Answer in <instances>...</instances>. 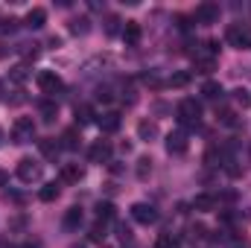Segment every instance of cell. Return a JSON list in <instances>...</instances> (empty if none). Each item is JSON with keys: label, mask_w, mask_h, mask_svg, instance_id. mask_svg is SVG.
I'll return each instance as SVG.
<instances>
[{"label": "cell", "mask_w": 251, "mask_h": 248, "mask_svg": "<svg viewBox=\"0 0 251 248\" xmlns=\"http://www.w3.org/2000/svg\"><path fill=\"white\" fill-rule=\"evenodd\" d=\"M0 146H3V128H0Z\"/></svg>", "instance_id": "40"}, {"label": "cell", "mask_w": 251, "mask_h": 248, "mask_svg": "<svg viewBox=\"0 0 251 248\" xmlns=\"http://www.w3.org/2000/svg\"><path fill=\"white\" fill-rule=\"evenodd\" d=\"M38 111H41V117H44V123H53V120L59 117V105H56L53 99H44V102L38 105Z\"/></svg>", "instance_id": "19"}, {"label": "cell", "mask_w": 251, "mask_h": 248, "mask_svg": "<svg viewBox=\"0 0 251 248\" xmlns=\"http://www.w3.org/2000/svg\"><path fill=\"white\" fill-rule=\"evenodd\" d=\"M24 248H41V243H26Z\"/></svg>", "instance_id": "39"}, {"label": "cell", "mask_w": 251, "mask_h": 248, "mask_svg": "<svg viewBox=\"0 0 251 248\" xmlns=\"http://www.w3.org/2000/svg\"><path fill=\"white\" fill-rule=\"evenodd\" d=\"M35 140V123L32 117H18L12 123V143H32Z\"/></svg>", "instance_id": "4"}, {"label": "cell", "mask_w": 251, "mask_h": 248, "mask_svg": "<svg viewBox=\"0 0 251 248\" xmlns=\"http://www.w3.org/2000/svg\"><path fill=\"white\" fill-rule=\"evenodd\" d=\"M21 53H24V59H35L38 56V44H21Z\"/></svg>", "instance_id": "32"}, {"label": "cell", "mask_w": 251, "mask_h": 248, "mask_svg": "<svg viewBox=\"0 0 251 248\" xmlns=\"http://www.w3.org/2000/svg\"><path fill=\"white\" fill-rule=\"evenodd\" d=\"M62 146L64 149H79V131L76 128H67L62 134Z\"/></svg>", "instance_id": "24"}, {"label": "cell", "mask_w": 251, "mask_h": 248, "mask_svg": "<svg viewBox=\"0 0 251 248\" xmlns=\"http://www.w3.org/2000/svg\"><path fill=\"white\" fill-rule=\"evenodd\" d=\"M117 24H120V18L108 15V21H105V32H108V35H114V32H117Z\"/></svg>", "instance_id": "34"}, {"label": "cell", "mask_w": 251, "mask_h": 248, "mask_svg": "<svg viewBox=\"0 0 251 248\" xmlns=\"http://www.w3.org/2000/svg\"><path fill=\"white\" fill-rule=\"evenodd\" d=\"M187 82H190V73L178 70V73H173V76H170V82H167V85H170V88H184Z\"/></svg>", "instance_id": "26"}, {"label": "cell", "mask_w": 251, "mask_h": 248, "mask_svg": "<svg viewBox=\"0 0 251 248\" xmlns=\"http://www.w3.org/2000/svg\"><path fill=\"white\" fill-rule=\"evenodd\" d=\"M131 219L137 225H155L158 222V210L152 204H146V201H137V204H131Z\"/></svg>", "instance_id": "6"}, {"label": "cell", "mask_w": 251, "mask_h": 248, "mask_svg": "<svg viewBox=\"0 0 251 248\" xmlns=\"http://www.w3.org/2000/svg\"><path fill=\"white\" fill-rule=\"evenodd\" d=\"M59 193H62V187L53 181V184L41 187V193H38V196H41V201H56V198H59Z\"/></svg>", "instance_id": "21"}, {"label": "cell", "mask_w": 251, "mask_h": 248, "mask_svg": "<svg viewBox=\"0 0 251 248\" xmlns=\"http://www.w3.org/2000/svg\"><path fill=\"white\" fill-rule=\"evenodd\" d=\"M193 64H196V73H210L216 67V41L199 44L193 53Z\"/></svg>", "instance_id": "1"}, {"label": "cell", "mask_w": 251, "mask_h": 248, "mask_svg": "<svg viewBox=\"0 0 251 248\" xmlns=\"http://www.w3.org/2000/svg\"><path fill=\"white\" fill-rule=\"evenodd\" d=\"M120 123H123V120H120V114H117V111H105V114L97 120V125L102 128V134H114V131L120 128Z\"/></svg>", "instance_id": "12"}, {"label": "cell", "mask_w": 251, "mask_h": 248, "mask_svg": "<svg viewBox=\"0 0 251 248\" xmlns=\"http://www.w3.org/2000/svg\"><path fill=\"white\" fill-rule=\"evenodd\" d=\"M111 152H114V146H111L108 140H97V143L88 149V161H91V164H111Z\"/></svg>", "instance_id": "8"}, {"label": "cell", "mask_w": 251, "mask_h": 248, "mask_svg": "<svg viewBox=\"0 0 251 248\" xmlns=\"http://www.w3.org/2000/svg\"><path fill=\"white\" fill-rule=\"evenodd\" d=\"M228 44L237 47V50H251V24L228 26Z\"/></svg>", "instance_id": "5"}, {"label": "cell", "mask_w": 251, "mask_h": 248, "mask_svg": "<svg viewBox=\"0 0 251 248\" xmlns=\"http://www.w3.org/2000/svg\"><path fill=\"white\" fill-rule=\"evenodd\" d=\"M85 175V170L79 164H62V173H59V181L62 184H79Z\"/></svg>", "instance_id": "11"}, {"label": "cell", "mask_w": 251, "mask_h": 248, "mask_svg": "<svg viewBox=\"0 0 251 248\" xmlns=\"http://www.w3.org/2000/svg\"><path fill=\"white\" fill-rule=\"evenodd\" d=\"M97 219H100V222H105V225H108V222H111V219H114V204H111V201H102V204H100V207H97Z\"/></svg>", "instance_id": "23"}, {"label": "cell", "mask_w": 251, "mask_h": 248, "mask_svg": "<svg viewBox=\"0 0 251 248\" xmlns=\"http://www.w3.org/2000/svg\"><path fill=\"white\" fill-rule=\"evenodd\" d=\"M219 120H222V123H225V125H237V114H234V111H228V108H225V111H222V114H219Z\"/></svg>", "instance_id": "33"}, {"label": "cell", "mask_w": 251, "mask_h": 248, "mask_svg": "<svg viewBox=\"0 0 251 248\" xmlns=\"http://www.w3.org/2000/svg\"><path fill=\"white\" fill-rule=\"evenodd\" d=\"M41 175H44V167L38 161H32V158H21L18 161V178L24 184H35V181H41Z\"/></svg>", "instance_id": "3"}, {"label": "cell", "mask_w": 251, "mask_h": 248, "mask_svg": "<svg viewBox=\"0 0 251 248\" xmlns=\"http://www.w3.org/2000/svg\"><path fill=\"white\" fill-rule=\"evenodd\" d=\"M213 207H216V198H213V196H207V193H201V196H196V198H193V210L210 213Z\"/></svg>", "instance_id": "17"}, {"label": "cell", "mask_w": 251, "mask_h": 248, "mask_svg": "<svg viewBox=\"0 0 251 248\" xmlns=\"http://www.w3.org/2000/svg\"><path fill=\"white\" fill-rule=\"evenodd\" d=\"M38 146H41V155H44V158H50V161H56V158H59V152H62V143H59V140H53V137L38 140Z\"/></svg>", "instance_id": "15"}, {"label": "cell", "mask_w": 251, "mask_h": 248, "mask_svg": "<svg viewBox=\"0 0 251 248\" xmlns=\"http://www.w3.org/2000/svg\"><path fill=\"white\" fill-rule=\"evenodd\" d=\"M6 181H9V175H6V173H0V187L6 184Z\"/></svg>", "instance_id": "38"}, {"label": "cell", "mask_w": 251, "mask_h": 248, "mask_svg": "<svg viewBox=\"0 0 251 248\" xmlns=\"http://www.w3.org/2000/svg\"><path fill=\"white\" fill-rule=\"evenodd\" d=\"M234 99H237L243 108H249V105H251V94L246 91V88H237V91H234Z\"/></svg>", "instance_id": "29"}, {"label": "cell", "mask_w": 251, "mask_h": 248, "mask_svg": "<svg viewBox=\"0 0 251 248\" xmlns=\"http://www.w3.org/2000/svg\"><path fill=\"white\" fill-rule=\"evenodd\" d=\"M105 228H108V225H105V222H100V219H97V225H94V228H91V240H94V243H100V240H102V237H105Z\"/></svg>", "instance_id": "30"}, {"label": "cell", "mask_w": 251, "mask_h": 248, "mask_svg": "<svg viewBox=\"0 0 251 248\" xmlns=\"http://www.w3.org/2000/svg\"><path fill=\"white\" fill-rule=\"evenodd\" d=\"M24 24H26L29 29H41V26L47 24V9H41V6L29 9V12H26V18H24Z\"/></svg>", "instance_id": "13"}, {"label": "cell", "mask_w": 251, "mask_h": 248, "mask_svg": "<svg viewBox=\"0 0 251 248\" xmlns=\"http://www.w3.org/2000/svg\"><path fill=\"white\" fill-rule=\"evenodd\" d=\"M196 21L199 24H216L219 21V3H201V6H196Z\"/></svg>", "instance_id": "10"}, {"label": "cell", "mask_w": 251, "mask_h": 248, "mask_svg": "<svg viewBox=\"0 0 251 248\" xmlns=\"http://www.w3.org/2000/svg\"><path fill=\"white\" fill-rule=\"evenodd\" d=\"M178 246V237H173V234H161L158 237V248H176Z\"/></svg>", "instance_id": "31"}, {"label": "cell", "mask_w": 251, "mask_h": 248, "mask_svg": "<svg viewBox=\"0 0 251 248\" xmlns=\"http://www.w3.org/2000/svg\"><path fill=\"white\" fill-rule=\"evenodd\" d=\"M38 88H41V94L53 97V94H59V91L64 88L62 76H59V73H53V70H41V73H38Z\"/></svg>", "instance_id": "7"}, {"label": "cell", "mask_w": 251, "mask_h": 248, "mask_svg": "<svg viewBox=\"0 0 251 248\" xmlns=\"http://www.w3.org/2000/svg\"><path fill=\"white\" fill-rule=\"evenodd\" d=\"M137 137L146 140V143H152V140L158 137V123H155V120H140V123H137Z\"/></svg>", "instance_id": "14"}, {"label": "cell", "mask_w": 251, "mask_h": 248, "mask_svg": "<svg viewBox=\"0 0 251 248\" xmlns=\"http://www.w3.org/2000/svg\"><path fill=\"white\" fill-rule=\"evenodd\" d=\"M91 26H88V18H76V21H70V32L73 35H85Z\"/></svg>", "instance_id": "27"}, {"label": "cell", "mask_w": 251, "mask_h": 248, "mask_svg": "<svg viewBox=\"0 0 251 248\" xmlns=\"http://www.w3.org/2000/svg\"><path fill=\"white\" fill-rule=\"evenodd\" d=\"M79 225H82V207H70L64 213V228L67 231H79Z\"/></svg>", "instance_id": "18"}, {"label": "cell", "mask_w": 251, "mask_h": 248, "mask_svg": "<svg viewBox=\"0 0 251 248\" xmlns=\"http://www.w3.org/2000/svg\"><path fill=\"white\" fill-rule=\"evenodd\" d=\"M176 114H178V123H181V125H199V123H201V105H199L193 97H187V99H181V102H178Z\"/></svg>", "instance_id": "2"}, {"label": "cell", "mask_w": 251, "mask_h": 248, "mask_svg": "<svg viewBox=\"0 0 251 248\" xmlns=\"http://www.w3.org/2000/svg\"><path fill=\"white\" fill-rule=\"evenodd\" d=\"M201 94H204V99H219L225 91H222L219 82H204V85H201Z\"/></svg>", "instance_id": "20"}, {"label": "cell", "mask_w": 251, "mask_h": 248, "mask_svg": "<svg viewBox=\"0 0 251 248\" xmlns=\"http://www.w3.org/2000/svg\"><path fill=\"white\" fill-rule=\"evenodd\" d=\"M149 175H152V158H140V161H137V178L146 181Z\"/></svg>", "instance_id": "25"}, {"label": "cell", "mask_w": 251, "mask_h": 248, "mask_svg": "<svg viewBox=\"0 0 251 248\" xmlns=\"http://www.w3.org/2000/svg\"><path fill=\"white\" fill-rule=\"evenodd\" d=\"M91 117H94V111H91L88 105H76V123H79V125L91 123Z\"/></svg>", "instance_id": "28"}, {"label": "cell", "mask_w": 251, "mask_h": 248, "mask_svg": "<svg viewBox=\"0 0 251 248\" xmlns=\"http://www.w3.org/2000/svg\"><path fill=\"white\" fill-rule=\"evenodd\" d=\"M18 26V21L15 18H9V21H3V29H15Z\"/></svg>", "instance_id": "37"}, {"label": "cell", "mask_w": 251, "mask_h": 248, "mask_svg": "<svg viewBox=\"0 0 251 248\" xmlns=\"http://www.w3.org/2000/svg\"><path fill=\"white\" fill-rule=\"evenodd\" d=\"M123 41L128 44V47H134V44L140 41V24H137V21H126V26H123Z\"/></svg>", "instance_id": "16"}, {"label": "cell", "mask_w": 251, "mask_h": 248, "mask_svg": "<svg viewBox=\"0 0 251 248\" xmlns=\"http://www.w3.org/2000/svg\"><path fill=\"white\" fill-rule=\"evenodd\" d=\"M167 152L170 155H184L187 152V131H181V128L170 131L167 134Z\"/></svg>", "instance_id": "9"}, {"label": "cell", "mask_w": 251, "mask_h": 248, "mask_svg": "<svg viewBox=\"0 0 251 248\" xmlns=\"http://www.w3.org/2000/svg\"><path fill=\"white\" fill-rule=\"evenodd\" d=\"M9 53H12V47H9V44H6V41H0V62H3V59H6V56H9Z\"/></svg>", "instance_id": "35"}, {"label": "cell", "mask_w": 251, "mask_h": 248, "mask_svg": "<svg viewBox=\"0 0 251 248\" xmlns=\"http://www.w3.org/2000/svg\"><path fill=\"white\" fill-rule=\"evenodd\" d=\"M193 237L201 240V237H204V225H193Z\"/></svg>", "instance_id": "36"}, {"label": "cell", "mask_w": 251, "mask_h": 248, "mask_svg": "<svg viewBox=\"0 0 251 248\" xmlns=\"http://www.w3.org/2000/svg\"><path fill=\"white\" fill-rule=\"evenodd\" d=\"M9 79H12V82H18V85H21V82H26V79H29V67H26V64H15V67L9 70Z\"/></svg>", "instance_id": "22"}]
</instances>
